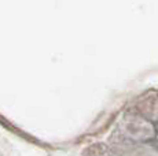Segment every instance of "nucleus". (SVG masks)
<instances>
[]
</instances>
